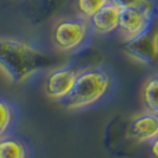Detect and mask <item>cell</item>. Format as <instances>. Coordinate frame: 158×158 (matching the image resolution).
<instances>
[{
	"label": "cell",
	"mask_w": 158,
	"mask_h": 158,
	"mask_svg": "<svg viewBox=\"0 0 158 158\" xmlns=\"http://www.w3.org/2000/svg\"><path fill=\"white\" fill-rule=\"evenodd\" d=\"M108 3L110 0H77V7L81 17L89 19Z\"/></svg>",
	"instance_id": "13"
},
{
	"label": "cell",
	"mask_w": 158,
	"mask_h": 158,
	"mask_svg": "<svg viewBox=\"0 0 158 158\" xmlns=\"http://www.w3.org/2000/svg\"><path fill=\"white\" fill-rule=\"evenodd\" d=\"M52 65V58L28 42L0 38V71L11 83H22Z\"/></svg>",
	"instance_id": "1"
},
{
	"label": "cell",
	"mask_w": 158,
	"mask_h": 158,
	"mask_svg": "<svg viewBox=\"0 0 158 158\" xmlns=\"http://www.w3.org/2000/svg\"><path fill=\"white\" fill-rule=\"evenodd\" d=\"M151 154L154 158H158V137L151 142Z\"/></svg>",
	"instance_id": "14"
},
{
	"label": "cell",
	"mask_w": 158,
	"mask_h": 158,
	"mask_svg": "<svg viewBox=\"0 0 158 158\" xmlns=\"http://www.w3.org/2000/svg\"><path fill=\"white\" fill-rule=\"evenodd\" d=\"M119 8L108 3L89 18L90 29L97 35H108L118 29Z\"/></svg>",
	"instance_id": "8"
},
{
	"label": "cell",
	"mask_w": 158,
	"mask_h": 158,
	"mask_svg": "<svg viewBox=\"0 0 158 158\" xmlns=\"http://www.w3.org/2000/svg\"><path fill=\"white\" fill-rule=\"evenodd\" d=\"M140 98L146 111L158 115V75H153L144 81Z\"/></svg>",
	"instance_id": "9"
},
{
	"label": "cell",
	"mask_w": 158,
	"mask_h": 158,
	"mask_svg": "<svg viewBox=\"0 0 158 158\" xmlns=\"http://www.w3.org/2000/svg\"><path fill=\"white\" fill-rule=\"evenodd\" d=\"M78 72L79 69L72 65L58 67V68L53 69L47 75L43 86L46 96L52 100L63 101L72 90L75 79L78 77Z\"/></svg>",
	"instance_id": "5"
},
{
	"label": "cell",
	"mask_w": 158,
	"mask_h": 158,
	"mask_svg": "<svg viewBox=\"0 0 158 158\" xmlns=\"http://www.w3.org/2000/svg\"><path fill=\"white\" fill-rule=\"evenodd\" d=\"M111 4L118 7L119 10L123 8H133V10H139L143 13L148 14V15H156V4L153 0H110Z\"/></svg>",
	"instance_id": "11"
},
{
	"label": "cell",
	"mask_w": 158,
	"mask_h": 158,
	"mask_svg": "<svg viewBox=\"0 0 158 158\" xmlns=\"http://www.w3.org/2000/svg\"><path fill=\"white\" fill-rule=\"evenodd\" d=\"M14 117H15V112L10 101L0 97V137L8 133V131L13 126Z\"/></svg>",
	"instance_id": "12"
},
{
	"label": "cell",
	"mask_w": 158,
	"mask_h": 158,
	"mask_svg": "<svg viewBox=\"0 0 158 158\" xmlns=\"http://www.w3.org/2000/svg\"><path fill=\"white\" fill-rule=\"evenodd\" d=\"M90 24L89 19L83 17L78 18H64L60 19L53 27L52 42L54 47L60 52L72 53L77 52L85 44L89 36Z\"/></svg>",
	"instance_id": "3"
},
{
	"label": "cell",
	"mask_w": 158,
	"mask_h": 158,
	"mask_svg": "<svg viewBox=\"0 0 158 158\" xmlns=\"http://www.w3.org/2000/svg\"><path fill=\"white\" fill-rule=\"evenodd\" d=\"M156 15H148L139 10L133 8H123L119 10V22H118V32L125 40L133 39L147 31L151 25H154Z\"/></svg>",
	"instance_id": "6"
},
{
	"label": "cell",
	"mask_w": 158,
	"mask_h": 158,
	"mask_svg": "<svg viewBox=\"0 0 158 158\" xmlns=\"http://www.w3.org/2000/svg\"><path fill=\"white\" fill-rule=\"evenodd\" d=\"M128 137L139 143H150L158 137V115L144 111L132 118L128 126Z\"/></svg>",
	"instance_id": "7"
},
{
	"label": "cell",
	"mask_w": 158,
	"mask_h": 158,
	"mask_svg": "<svg viewBox=\"0 0 158 158\" xmlns=\"http://www.w3.org/2000/svg\"><path fill=\"white\" fill-rule=\"evenodd\" d=\"M125 53L144 65H151L158 60V28L151 25L147 31L133 39L125 40Z\"/></svg>",
	"instance_id": "4"
},
{
	"label": "cell",
	"mask_w": 158,
	"mask_h": 158,
	"mask_svg": "<svg viewBox=\"0 0 158 158\" xmlns=\"http://www.w3.org/2000/svg\"><path fill=\"white\" fill-rule=\"evenodd\" d=\"M0 158H28L27 144L17 137H0Z\"/></svg>",
	"instance_id": "10"
},
{
	"label": "cell",
	"mask_w": 158,
	"mask_h": 158,
	"mask_svg": "<svg viewBox=\"0 0 158 158\" xmlns=\"http://www.w3.org/2000/svg\"><path fill=\"white\" fill-rule=\"evenodd\" d=\"M111 85L110 72L103 67L79 69L69 94L61 101L68 110H82L93 106L106 96Z\"/></svg>",
	"instance_id": "2"
}]
</instances>
